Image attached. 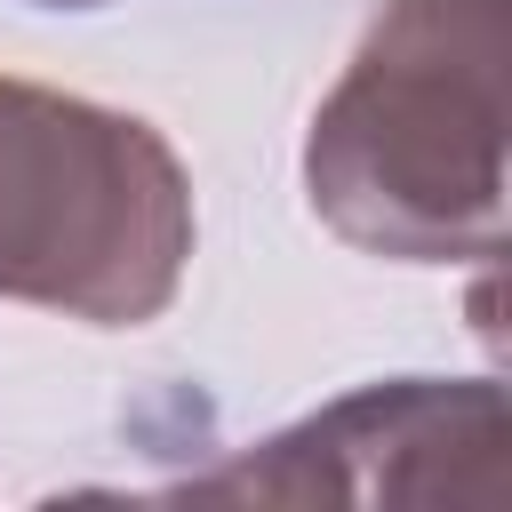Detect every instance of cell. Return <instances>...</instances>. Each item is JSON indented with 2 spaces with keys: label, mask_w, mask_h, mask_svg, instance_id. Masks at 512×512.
I'll use <instances>...</instances> for the list:
<instances>
[{
  "label": "cell",
  "mask_w": 512,
  "mask_h": 512,
  "mask_svg": "<svg viewBox=\"0 0 512 512\" xmlns=\"http://www.w3.org/2000/svg\"><path fill=\"white\" fill-rule=\"evenodd\" d=\"M504 0H384L304 136L312 216L400 264L504 248Z\"/></svg>",
  "instance_id": "1"
},
{
  "label": "cell",
  "mask_w": 512,
  "mask_h": 512,
  "mask_svg": "<svg viewBox=\"0 0 512 512\" xmlns=\"http://www.w3.org/2000/svg\"><path fill=\"white\" fill-rule=\"evenodd\" d=\"M32 8H104V0H32Z\"/></svg>",
  "instance_id": "4"
},
{
  "label": "cell",
  "mask_w": 512,
  "mask_h": 512,
  "mask_svg": "<svg viewBox=\"0 0 512 512\" xmlns=\"http://www.w3.org/2000/svg\"><path fill=\"white\" fill-rule=\"evenodd\" d=\"M192 504H504L512 408L496 376L360 384L304 424L184 480Z\"/></svg>",
  "instance_id": "3"
},
{
  "label": "cell",
  "mask_w": 512,
  "mask_h": 512,
  "mask_svg": "<svg viewBox=\"0 0 512 512\" xmlns=\"http://www.w3.org/2000/svg\"><path fill=\"white\" fill-rule=\"evenodd\" d=\"M192 264L176 144L112 104L0 72V296L88 328H144Z\"/></svg>",
  "instance_id": "2"
}]
</instances>
